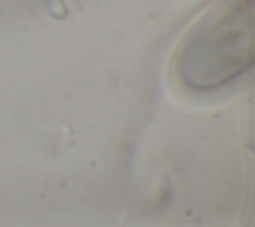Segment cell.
<instances>
[{"label": "cell", "mask_w": 255, "mask_h": 227, "mask_svg": "<svg viewBox=\"0 0 255 227\" xmlns=\"http://www.w3.org/2000/svg\"><path fill=\"white\" fill-rule=\"evenodd\" d=\"M253 0H223L193 28L181 56L187 86L209 88L251 64Z\"/></svg>", "instance_id": "cell-1"}]
</instances>
